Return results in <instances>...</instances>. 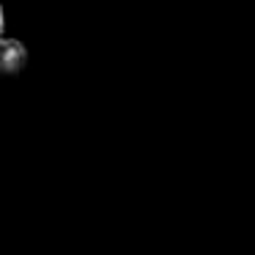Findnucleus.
Segmentation results:
<instances>
[{
    "instance_id": "nucleus-1",
    "label": "nucleus",
    "mask_w": 255,
    "mask_h": 255,
    "mask_svg": "<svg viewBox=\"0 0 255 255\" xmlns=\"http://www.w3.org/2000/svg\"><path fill=\"white\" fill-rule=\"evenodd\" d=\"M25 63H28V50H25L22 41L17 39L0 41V69H3V74L14 77V74H19L25 69Z\"/></svg>"
}]
</instances>
